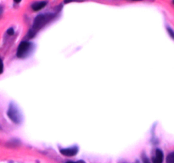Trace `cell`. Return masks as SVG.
I'll return each instance as SVG.
<instances>
[{"label":"cell","mask_w":174,"mask_h":163,"mask_svg":"<svg viewBox=\"0 0 174 163\" xmlns=\"http://www.w3.org/2000/svg\"><path fill=\"white\" fill-rule=\"evenodd\" d=\"M143 161H144V163H150V161H149V159H148L145 156H143Z\"/></svg>","instance_id":"8fae6325"},{"label":"cell","mask_w":174,"mask_h":163,"mask_svg":"<svg viewBox=\"0 0 174 163\" xmlns=\"http://www.w3.org/2000/svg\"><path fill=\"white\" fill-rule=\"evenodd\" d=\"M167 32H168L170 37L174 39V31L173 30L172 28H170V27H167Z\"/></svg>","instance_id":"ba28073f"},{"label":"cell","mask_w":174,"mask_h":163,"mask_svg":"<svg viewBox=\"0 0 174 163\" xmlns=\"http://www.w3.org/2000/svg\"><path fill=\"white\" fill-rule=\"evenodd\" d=\"M167 163H174V152L170 153L166 159Z\"/></svg>","instance_id":"52a82bcc"},{"label":"cell","mask_w":174,"mask_h":163,"mask_svg":"<svg viewBox=\"0 0 174 163\" xmlns=\"http://www.w3.org/2000/svg\"><path fill=\"white\" fill-rule=\"evenodd\" d=\"M53 17H54L53 14H47V15L43 14V15L38 16L34 20L33 28L30 30V32L28 33V37L29 38H33L38 30H40L42 27H44L50 20L53 19Z\"/></svg>","instance_id":"6da1fadb"},{"label":"cell","mask_w":174,"mask_h":163,"mask_svg":"<svg viewBox=\"0 0 174 163\" xmlns=\"http://www.w3.org/2000/svg\"><path fill=\"white\" fill-rule=\"evenodd\" d=\"M1 13H2V9H1V7H0V15H1Z\"/></svg>","instance_id":"4fadbf2b"},{"label":"cell","mask_w":174,"mask_h":163,"mask_svg":"<svg viewBox=\"0 0 174 163\" xmlns=\"http://www.w3.org/2000/svg\"><path fill=\"white\" fill-rule=\"evenodd\" d=\"M173 4H174V1H173Z\"/></svg>","instance_id":"9a60e30c"},{"label":"cell","mask_w":174,"mask_h":163,"mask_svg":"<svg viewBox=\"0 0 174 163\" xmlns=\"http://www.w3.org/2000/svg\"><path fill=\"white\" fill-rule=\"evenodd\" d=\"M4 71V63H3V60L0 59V74L3 73Z\"/></svg>","instance_id":"9c48e42d"},{"label":"cell","mask_w":174,"mask_h":163,"mask_svg":"<svg viewBox=\"0 0 174 163\" xmlns=\"http://www.w3.org/2000/svg\"><path fill=\"white\" fill-rule=\"evenodd\" d=\"M47 4V2L45 1H43V2H37V3H34L33 5H32V8L34 11H38L40 10H42L43 8H44Z\"/></svg>","instance_id":"8992f818"},{"label":"cell","mask_w":174,"mask_h":163,"mask_svg":"<svg viewBox=\"0 0 174 163\" xmlns=\"http://www.w3.org/2000/svg\"><path fill=\"white\" fill-rule=\"evenodd\" d=\"M66 163H75V162H68Z\"/></svg>","instance_id":"5bb4252c"},{"label":"cell","mask_w":174,"mask_h":163,"mask_svg":"<svg viewBox=\"0 0 174 163\" xmlns=\"http://www.w3.org/2000/svg\"><path fill=\"white\" fill-rule=\"evenodd\" d=\"M7 34L8 35H13L14 34V29L13 28H10L7 30Z\"/></svg>","instance_id":"30bf717a"},{"label":"cell","mask_w":174,"mask_h":163,"mask_svg":"<svg viewBox=\"0 0 174 163\" xmlns=\"http://www.w3.org/2000/svg\"><path fill=\"white\" fill-rule=\"evenodd\" d=\"M32 47H33V44L27 41L21 42L18 47V49H17V56L19 58H25L26 56H27L28 54L31 53Z\"/></svg>","instance_id":"3957f363"},{"label":"cell","mask_w":174,"mask_h":163,"mask_svg":"<svg viewBox=\"0 0 174 163\" xmlns=\"http://www.w3.org/2000/svg\"><path fill=\"white\" fill-rule=\"evenodd\" d=\"M8 116L16 124H19L21 122L22 115L16 104H15L14 103H11L10 104V107L8 110Z\"/></svg>","instance_id":"7a4b0ae2"},{"label":"cell","mask_w":174,"mask_h":163,"mask_svg":"<svg viewBox=\"0 0 174 163\" xmlns=\"http://www.w3.org/2000/svg\"><path fill=\"white\" fill-rule=\"evenodd\" d=\"M78 152V148L76 146H72L70 148H66V149H61L60 150V153L65 156H76Z\"/></svg>","instance_id":"277c9868"},{"label":"cell","mask_w":174,"mask_h":163,"mask_svg":"<svg viewBox=\"0 0 174 163\" xmlns=\"http://www.w3.org/2000/svg\"><path fill=\"white\" fill-rule=\"evenodd\" d=\"M164 155L163 152L161 151V150L157 149L155 150V156L153 157L152 162L153 163H162L163 162Z\"/></svg>","instance_id":"5b68a950"},{"label":"cell","mask_w":174,"mask_h":163,"mask_svg":"<svg viewBox=\"0 0 174 163\" xmlns=\"http://www.w3.org/2000/svg\"><path fill=\"white\" fill-rule=\"evenodd\" d=\"M76 163H85L84 161H78V162H76Z\"/></svg>","instance_id":"7c38bea8"}]
</instances>
